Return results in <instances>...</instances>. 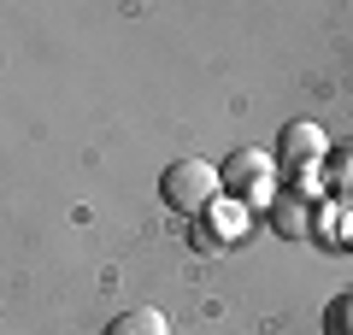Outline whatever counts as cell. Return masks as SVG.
<instances>
[{"label": "cell", "mask_w": 353, "mask_h": 335, "mask_svg": "<svg viewBox=\"0 0 353 335\" xmlns=\"http://www.w3.org/2000/svg\"><path fill=\"white\" fill-rule=\"evenodd\" d=\"M159 194L171 212H189V218H201L206 206H212L218 194H224V176L212 171L206 159H176L171 171L159 176Z\"/></svg>", "instance_id": "cell-1"}, {"label": "cell", "mask_w": 353, "mask_h": 335, "mask_svg": "<svg viewBox=\"0 0 353 335\" xmlns=\"http://www.w3.org/2000/svg\"><path fill=\"white\" fill-rule=\"evenodd\" d=\"M218 176H224V194L253 200V194H265V176H271V153H259V148H236V153H230V165H224Z\"/></svg>", "instance_id": "cell-2"}, {"label": "cell", "mask_w": 353, "mask_h": 335, "mask_svg": "<svg viewBox=\"0 0 353 335\" xmlns=\"http://www.w3.org/2000/svg\"><path fill=\"white\" fill-rule=\"evenodd\" d=\"M283 153H289V165H294V159H318V153H324V136H318V124H289V136H283Z\"/></svg>", "instance_id": "cell-3"}, {"label": "cell", "mask_w": 353, "mask_h": 335, "mask_svg": "<svg viewBox=\"0 0 353 335\" xmlns=\"http://www.w3.org/2000/svg\"><path fill=\"white\" fill-rule=\"evenodd\" d=\"M112 335H165V312H124Z\"/></svg>", "instance_id": "cell-4"}, {"label": "cell", "mask_w": 353, "mask_h": 335, "mask_svg": "<svg viewBox=\"0 0 353 335\" xmlns=\"http://www.w3.org/2000/svg\"><path fill=\"white\" fill-rule=\"evenodd\" d=\"M330 335H353V300H336L330 306Z\"/></svg>", "instance_id": "cell-5"}, {"label": "cell", "mask_w": 353, "mask_h": 335, "mask_svg": "<svg viewBox=\"0 0 353 335\" xmlns=\"http://www.w3.org/2000/svg\"><path fill=\"white\" fill-rule=\"evenodd\" d=\"M277 218H283V223H277L283 236H301V230H306V223H301V218H306V206H294V200H283V212H277Z\"/></svg>", "instance_id": "cell-6"}, {"label": "cell", "mask_w": 353, "mask_h": 335, "mask_svg": "<svg viewBox=\"0 0 353 335\" xmlns=\"http://www.w3.org/2000/svg\"><path fill=\"white\" fill-rule=\"evenodd\" d=\"M212 223H218V236H224V241H230V236H241V212H236V206H224Z\"/></svg>", "instance_id": "cell-7"}]
</instances>
